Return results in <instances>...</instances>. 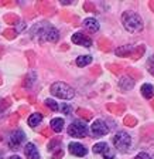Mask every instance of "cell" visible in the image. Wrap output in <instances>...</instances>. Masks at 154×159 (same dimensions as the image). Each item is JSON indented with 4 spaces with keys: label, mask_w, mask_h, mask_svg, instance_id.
<instances>
[{
    "label": "cell",
    "mask_w": 154,
    "mask_h": 159,
    "mask_svg": "<svg viewBox=\"0 0 154 159\" xmlns=\"http://www.w3.org/2000/svg\"><path fill=\"white\" fill-rule=\"evenodd\" d=\"M31 36L33 39L38 40V41H51L55 43L59 39V33L55 27H53L48 23H38L37 26H34L31 29Z\"/></svg>",
    "instance_id": "cell-1"
},
{
    "label": "cell",
    "mask_w": 154,
    "mask_h": 159,
    "mask_svg": "<svg viewBox=\"0 0 154 159\" xmlns=\"http://www.w3.org/2000/svg\"><path fill=\"white\" fill-rule=\"evenodd\" d=\"M122 24L127 31L130 33H137V31H141L144 24H143V20L135 11H125L122 14Z\"/></svg>",
    "instance_id": "cell-2"
},
{
    "label": "cell",
    "mask_w": 154,
    "mask_h": 159,
    "mask_svg": "<svg viewBox=\"0 0 154 159\" xmlns=\"http://www.w3.org/2000/svg\"><path fill=\"white\" fill-rule=\"evenodd\" d=\"M49 91H51V94L54 97H58L61 99H72L75 97V89L72 87H69L68 84L61 83V81L54 83L51 85V88H49Z\"/></svg>",
    "instance_id": "cell-3"
},
{
    "label": "cell",
    "mask_w": 154,
    "mask_h": 159,
    "mask_svg": "<svg viewBox=\"0 0 154 159\" xmlns=\"http://www.w3.org/2000/svg\"><path fill=\"white\" fill-rule=\"evenodd\" d=\"M113 145H115V148L118 149V151L126 152L131 145V138L129 136V134L120 131V132H118L115 136H113Z\"/></svg>",
    "instance_id": "cell-4"
},
{
    "label": "cell",
    "mask_w": 154,
    "mask_h": 159,
    "mask_svg": "<svg viewBox=\"0 0 154 159\" xmlns=\"http://www.w3.org/2000/svg\"><path fill=\"white\" fill-rule=\"evenodd\" d=\"M68 135L74 138H85L88 135V126L81 121H75L68 126Z\"/></svg>",
    "instance_id": "cell-5"
},
{
    "label": "cell",
    "mask_w": 154,
    "mask_h": 159,
    "mask_svg": "<svg viewBox=\"0 0 154 159\" xmlns=\"http://www.w3.org/2000/svg\"><path fill=\"white\" fill-rule=\"evenodd\" d=\"M24 138H26V135H24L23 131H20V129L14 131L9 138V148L13 149V151L19 149L20 146H21V143L24 142Z\"/></svg>",
    "instance_id": "cell-6"
},
{
    "label": "cell",
    "mask_w": 154,
    "mask_h": 159,
    "mask_svg": "<svg viewBox=\"0 0 154 159\" xmlns=\"http://www.w3.org/2000/svg\"><path fill=\"white\" fill-rule=\"evenodd\" d=\"M92 149H93L95 153H101L105 159H115V152H113V151L108 146V143H105V142L96 143V145H93Z\"/></svg>",
    "instance_id": "cell-7"
},
{
    "label": "cell",
    "mask_w": 154,
    "mask_h": 159,
    "mask_svg": "<svg viewBox=\"0 0 154 159\" xmlns=\"http://www.w3.org/2000/svg\"><path fill=\"white\" fill-rule=\"evenodd\" d=\"M91 132L93 136H103L109 132V128L102 119H96L91 126Z\"/></svg>",
    "instance_id": "cell-8"
},
{
    "label": "cell",
    "mask_w": 154,
    "mask_h": 159,
    "mask_svg": "<svg viewBox=\"0 0 154 159\" xmlns=\"http://www.w3.org/2000/svg\"><path fill=\"white\" fill-rule=\"evenodd\" d=\"M68 149H69V153H72V155H75V156H79V158H81V156H85L86 153H88V149L78 142H71L68 145Z\"/></svg>",
    "instance_id": "cell-9"
},
{
    "label": "cell",
    "mask_w": 154,
    "mask_h": 159,
    "mask_svg": "<svg viewBox=\"0 0 154 159\" xmlns=\"http://www.w3.org/2000/svg\"><path fill=\"white\" fill-rule=\"evenodd\" d=\"M72 43L79 44V46H83V47H91L92 40L89 39V36H85L83 33H75L72 36Z\"/></svg>",
    "instance_id": "cell-10"
},
{
    "label": "cell",
    "mask_w": 154,
    "mask_h": 159,
    "mask_svg": "<svg viewBox=\"0 0 154 159\" xmlns=\"http://www.w3.org/2000/svg\"><path fill=\"white\" fill-rule=\"evenodd\" d=\"M24 153H26V156L28 159H40L38 151H37L36 145L31 143V142H28L26 146H24Z\"/></svg>",
    "instance_id": "cell-11"
},
{
    "label": "cell",
    "mask_w": 154,
    "mask_h": 159,
    "mask_svg": "<svg viewBox=\"0 0 154 159\" xmlns=\"http://www.w3.org/2000/svg\"><path fill=\"white\" fill-rule=\"evenodd\" d=\"M106 108H108V111L112 112L113 115H122V114L125 112L126 107L123 105V104H108Z\"/></svg>",
    "instance_id": "cell-12"
},
{
    "label": "cell",
    "mask_w": 154,
    "mask_h": 159,
    "mask_svg": "<svg viewBox=\"0 0 154 159\" xmlns=\"http://www.w3.org/2000/svg\"><path fill=\"white\" fill-rule=\"evenodd\" d=\"M83 27L91 33H96L99 30V23L95 19H85L83 20Z\"/></svg>",
    "instance_id": "cell-13"
},
{
    "label": "cell",
    "mask_w": 154,
    "mask_h": 159,
    "mask_svg": "<svg viewBox=\"0 0 154 159\" xmlns=\"http://www.w3.org/2000/svg\"><path fill=\"white\" fill-rule=\"evenodd\" d=\"M141 139H144V141H148L150 138L154 136V125H146L141 128Z\"/></svg>",
    "instance_id": "cell-14"
},
{
    "label": "cell",
    "mask_w": 154,
    "mask_h": 159,
    "mask_svg": "<svg viewBox=\"0 0 154 159\" xmlns=\"http://www.w3.org/2000/svg\"><path fill=\"white\" fill-rule=\"evenodd\" d=\"M119 87H120L123 91H129V89H131L135 87V81L131 78H129V77H123V78H120V81H119Z\"/></svg>",
    "instance_id": "cell-15"
},
{
    "label": "cell",
    "mask_w": 154,
    "mask_h": 159,
    "mask_svg": "<svg viewBox=\"0 0 154 159\" xmlns=\"http://www.w3.org/2000/svg\"><path fill=\"white\" fill-rule=\"evenodd\" d=\"M140 93H141V95L144 97V98L150 99V98H153V95H154V88H153L151 84H144V85H141Z\"/></svg>",
    "instance_id": "cell-16"
},
{
    "label": "cell",
    "mask_w": 154,
    "mask_h": 159,
    "mask_svg": "<svg viewBox=\"0 0 154 159\" xmlns=\"http://www.w3.org/2000/svg\"><path fill=\"white\" fill-rule=\"evenodd\" d=\"M146 53V47L141 44V46H137V47H135L133 48V51H131V54L129 57H130L131 60H139V58H141V56Z\"/></svg>",
    "instance_id": "cell-17"
},
{
    "label": "cell",
    "mask_w": 154,
    "mask_h": 159,
    "mask_svg": "<svg viewBox=\"0 0 154 159\" xmlns=\"http://www.w3.org/2000/svg\"><path fill=\"white\" fill-rule=\"evenodd\" d=\"M49 126H51V129L55 131V132H61L64 128V119L62 118H54L53 121H51V124H49Z\"/></svg>",
    "instance_id": "cell-18"
},
{
    "label": "cell",
    "mask_w": 154,
    "mask_h": 159,
    "mask_svg": "<svg viewBox=\"0 0 154 159\" xmlns=\"http://www.w3.org/2000/svg\"><path fill=\"white\" fill-rule=\"evenodd\" d=\"M133 48H135V47H131V46H122V47H119V48L116 50V56L129 57L131 54V51H133Z\"/></svg>",
    "instance_id": "cell-19"
},
{
    "label": "cell",
    "mask_w": 154,
    "mask_h": 159,
    "mask_svg": "<svg viewBox=\"0 0 154 159\" xmlns=\"http://www.w3.org/2000/svg\"><path fill=\"white\" fill-rule=\"evenodd\" d=\"M43 121V115L41 114H38V112H36V114H33V115H30V118H28V125L30 126H37L40 122Z\"/></svg>",
    "instance_id": "cell-20"
},
{
    "label": "cell",
    "mask_w": 154,
    "mask_h": 159,
    "mask_svg": "<svg viewBox=\"0 0 154 159\" xmlns=\"http://www.w3.org/2000/svg\"><path fill=\"white\" fill-rule=\"evenodd\" d=\"M126 73H127V77L129 78H131L133 81H137V80H141V73L139 71V70L136 68H127L126 70Z\"/></svg>",
    "instance_id": "cell-21"
},
{
    "label": "cell",
    "mask_w": 154,
    "mask_h": 159,
    "mask_svg": "<svg viewBox=\"0 0 154 159\" xmlns=\"http://www.w3.org/2000/svg\"><path fill=\"white\" fill-rule=\"evenodd\" d=\"M91 63H92V57L91 56H81V57L76 58V66L78 67H85Z\"/></svg>",
    "instance_id": "cell-22"
},
{
    "label": "cell",
    "mask_w": 154,
    "mask_h": 159,
    "mask_svg": "<svg viewBox=\"0 0 154 159\" xmlns=\"http://www.w3.org/2000/svg\"><path fill=\"white\" fill-rule=\"evenodd\" d=\"M99 47H101L102 51H110V50H112L110 40H108V39H101V40H99Z\"/></svg>",
    "instance_id": "cell-23"
},
{
    "label": "cell",
    "mask_w": 154,
    "mask_h": 159,
    "mask_svg": "<svg viewBox=\"0 0 154 159\" xmlns=\"http://www.w3.org/2000/svg\"><path fill=\"white\" fill-rule=\"evenodd\" d=\"M123 122H125L126 126H130V128H131V126L137 125V119H136L133 115H126L125 119H123Z\"/></svg>",
    "instance_id": "cell-24"
},
{
    "label": "cell",
    "mask_w": 154,
    "mask_h": 159,
    "mask_svg": "<svg viewBox=\"0 0 154 159\" xmlns=\"http://www.w3.org/2000/svg\"><path fill=\"white\" fill-rule=\"evenodd\" d=\"M108 68L110 70V71H112L113 74H116V75H119V74L123 73V67L119 66V64H109Z\"/></svg>",
    "instance_id": "cell-25"
},
{
    "label": "cell",
    "mask_w": 154,
    "mask_h": 159,
    "mask_svg": "<svg viewBox=\"0 0 154 159\" xmlns=\"http://www.w3.org/2000/svg\"><path fill=\"white\" fill-rule=\"evenodd\" d=\"M45 105L48 107L49 109H51V111H58L59 109V107H58V104L55 102V101H54V99H45Z\"/></svg>",
    "instance_id": "cell-26"
},
{
    "label": "cell",
    "mask_w": 154,
    "mask_h": 159,
    "mask_svg": "<svg viewBox=\"0 0 154 159\" xmlns=\"http://www.w3.org/2000/svg\"><path fill=\"white\" fill-rule=\"evenodd\" d=\"M78 115H81L82 118H85V121L92 118V112L88 111V109H78Z\"/></svg>",
    "instance_id": "cell-27"
},
{
    "label": "cell",
    "mask_w": 154,
    "mask_h": 159,
    "mask_svg": "<svg viewBox=\"0 0 154 159\" xmlns=\"http://www.w3.org/2000/svg\"><path fill=\"white\" fill-rule=\"evenodd\" d=\"M147 70L151 75H154V54L147 60Z\"/></svg>",
    "instance_id": "cell-28"
},
{
    "label": "cell",
    "mask_w": 154,
    "mask_h": 159,
    "mask_svg": "<svg viewBox=\"0 0 154 159\" xmlns=\"http://www.w3.org/2000/svg\"><path fill=\"white\" fill-rule=\"evenodd\" d=\"M4 20H6L9 24H14V23H17V21H19V17L14 16V14H7V16L4 17Z\"/></svg>",
    "instance_id": "cell-29"
},
{
    "label": "cell",
    "mask_w": 154,
    "mask_h": 159,
    "mask_svg": "<svg viewBox=\"0 0 154 159\" xmlns=\"http://www.w3.org/2000/svg\"><path fill=\"white\" fill-rule=\"evenodd\" d=\"M59 142H61V139H59V138H55V139H53V141L49 142V145H48V149H49V151H53V149L55 148L57 145H59Z\"/></svg>",
    "instance_id": "cell-30"
},
{
    "label": "cell",
    "mask_w": 154,
    "mask_h": 159,
    "mask_svg": "<svg viewBox=\"0 0 154 159\" xmlns=\"http://www.w3.org/2000/svg\"><path fill=\"white\" fill-rule=\"evenodd\" d=\"M4 36L7 37V39H14V37H16V31H13V30H6V31H4Z\"/></svg>",
    "instance_id": "cell-31"
},
{
    "label": "cell",
    "mask_w": 154,
    "mask_h": 159,
    "mask_svg": "<svg viewBox=\"0 0 154 159\" xmlns=\"http://www.w3.org/2000/svg\"><path fill=\"white\" fill-rule=\"evenodd\" d=\"M83 9L86 10V11H96V7L93 6L92 3H85V6H83Z\"/></svg>",
    "instance_id": "cell-32"
},
{
    "label": "cell",
    "mask_w": 154,
    "mask_h": 159,
    "mask_svg": "<svg viewBox=\"0 0 154 159\" xmlns=\"http://www.w3.org/2000/svg\"><path fill=\"white\" fill-rule=\"evenodd\" d=\"M135 159H151L150 158V156H148L147 155V153H144V152H141V153H139V155L137 156H136V158Z\"/></svg>",
    "instance_id": "cell-33"
},
{
    "label": "cell",
    "mask_w": 154,
    "mask_h": 159,
    "mask_svg": "<svg viewBox=\"0 0 154 159\" xmlns=\"http://www.w3.org/2000/svg\"><path fill=\"white\" fill-rule=\"evenodd\" d=\"M61 109H62V112H64V114H66V115H68V114L71 112V107L66 105V104H65V105H62V108H61Z\"/></svg>",
    "instance_id": "cell-34"
},
{
    "label": "cell",
    "mask_w": 154,
    "mask_h": 159,
    "mask_svg": "<svg viewBox=\"0 0 154 159\" xmlns=\"http://www.w3.org/2000/svg\"><path fill=\"white\" fill-rule=\"evenodd\" d=\"M62 155H64V152H62V149H59L57 153H54V156H53V159H59V158H62Z\"/></svg>",
    "instance_id": "cell-35"
},
{
    "label": "cell",
    "mask_w": 154,
    "mask_h": 159,
    "mask_svg": "<svg viewBox=\"0 0 154 159\" xmlns=\"http://www.w3.org/2000/svg\"><path fill=\"white\" fill-rule=\"evenodd\" d=\"M17 121H19V115H17V114H13V116H11V124H13V125H16Z\"/></svg>",
    "instance_id": "cell-36"
},
{
    "label": "cell",
    "mask_w": 154,
    "mask_h": 159,
    "mask_svg": "<svg viewBox=\"0 0 154 159\" xmlns=\"http://www.w3.org/2000/svg\"><path fill=\"white\" fill-rule=\"evenodd\" d=\"M148 7H150V10L154 13V0H151V2H148Z\"/></svg>",
    "instance_id": "cell-37"
},
{
    "label": "cell",
    "mask_w": 154,
    "mask_h": 159,
    "mask_svg": "<svg viewBox=\"0 0 154 159\" xmlns=\"http://www.w3.org/2000/svg\"><path fill=\"white\" fill-rule=\"evenodd\" d=\"M92 73H93V74H99V73H101V68H99V67H95Z\"/></svg>",
    "instance_id": "cell-38"
},
{
    "label": "cell",
    "mask_w": 154,
    "mask_h": 159,
    "mask_svg": "<svg viewBox=\"0 0 154 159\" xmlns=\"http://www.w3.org/2000/svg\"><path fill=\"white\" fill-rule=\"evenodd\" d=\"M43 134H44V135H45V136H48V135H49V131H48V129H44V131H43Z\"/></svg>",
    "instance_id": "cell-39"
},
{
    "label": "cell",
    "mask_w": 154,
    "mask_h": 159,
    "mask_svg": "<svg viewBox=\"0 0 154 159\" xmlns=\"http://www.w3.org/2000/svg\"><path fill=\"white\" fill-rule=\"evenodd\" d=\"M61 3H62V4H71V2H69V0H62Z\"/></svg>",
    "instance_id": "cell-40"
},
{
    "label": "cell",
    "mask_w": 154,
    "mask_h": 159,
    "mask_svg": "<svg viewBox=\"0 0 154 159\" xmlns=\"http://www.w3.org/2000/svg\"><path fill=\"white\" fill-rule=\"evenodd\" d=\"M10 159H21V158H20V156H17V155H13V156H11V158H10Z\"/></svg>",
    "instance_id": "cell-41"
},
{
    "label": "cell",
    "mask_w": 154,
    "mask_h": 159,
    "mask_svg": "<svg viewBox=\"0 0 154 159\" xmlns=\"http://www.w3.org/2000/svg\"><path fill=\"white\" fill-rule=\"evenodd\" d=\"M151 107H153V108H154V99H153V102H151Z\"/></svg>",
    "instance_id": "cell-42"
},
{
    "label": "cell",
    "mask_w": 154,
    "mask_h": 159,
    "mask_svg": "<svg viewBox=\"0 0 154 159\" xmlns=\"http://www.w3.org/2000/svg\"><path fill=\"white\" fill-rule=\"evenodd\" d=\"M153 159H154V155H153Z\"/></svg>",
    "instance_id": "cell-43"
},
{
    "label": "cell",
    "mask_w": 154,
    "mask_h": 159,
    "mask_svg": "<svg viewBox=\"0 0 154 159\" xmlns=\"http://www.w3.org/2000/svg\"><path fill=\"white\" fill-rule=\"evenodd\" d=\"M0 159H2V158H0Z\"/></svg>",
    "instance_id": "cell-44"
}]
</instances>
